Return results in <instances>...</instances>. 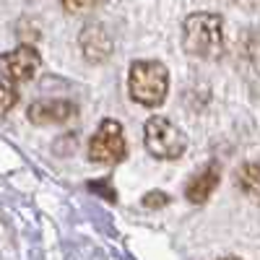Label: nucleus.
I'll return each mask as SVG.
<instances>
[{"mask_svg":"<svg viewBox=\"0 0 260 260\" xmlns=\"http://www.w3.org/2000/svg\"><path fill=\"white\" fill-rule=\"evenodd\" d=\"M127 89L138 104L159 107L169 91V71L159 60H136L127 73Z\"/></svg>","mask_w":260,"mask_h":260,"instance_id":"nucleus-2","label":"nucleus"},{"mask_svg":"<svg viewBox=\"0 0 260 260\" xmlns=\"http://www.w3.org/2000/svg\"><path fill=\"white\" fill-rule=\"evenodd\" d=\"M78 45H81L83 57L89 62H94V65L104 62L107 57L112 55V37L102 24H89L86 26L81 31V37H78Z\"/></svg>","mask_w":260,"mask_h":260,"instance_id":"nucleus-8","label":"nucleus"},{"mask_svg":"<svg viewBox=\"0 0 260 260\" xmlns=\"http://www.w3.org/2000/svg\"><path fill=\"white\" fill-rule=\"evenodd\" d=\"M96 6V0H62V8L71 11V13H81V11H89Z\"/></svg>","mask_w":260,"mask_h":260,"instance_id":"nucleus-12","label":"nucleus"},{"mask_svg":"<svg viewBox=\"0 0 260 260\" xmlns=\"http://www.w3.org/2000/svg\"><path fill=\"white\" fill-rule=\"evenodd\" d=\"M182 47L201 60H219L224 52V21L216 13H192L182 24Z\"/></svg>","mask_w":260,"mask_h":260,"instance_id":"nucleus-1","label":"nucleus"},{"mask_svg":"<svg viewBox=\"0 0 260 260\" xmlns=\"http://www.w3.org/2000/svg\"><path fill=\"white\" fill-rule=\"evenodd\" d=\"M16 102H18V91L13 89V83L0 81V117H3L6 112H11Z\"/></svg>","mask_w":260,"mask_h":260,"instance_id":"nucleus-10","label":"nucleus"},{"mask_svg":"<svg viewBox=\"0 0 260 260\" xmlns=\"http://www.w3.org/2000/svg\"><path fill=\"white\" fill-rule=\"evenodd\" d=\"M237 187H240L250 201L260 203V161H247L237 169Z\"/></svg>","mask_w":260,"mask_h":260,"instance_id":"nucleus-9","label":"nucleus"},{"mask_svg":"<svg viewBox=\"0 0 260 260\" xmlns=\"http://www.w3.org/2000/svg\"><path fill=\"white\" fill-rule=\"evenodd\" d=\"M3 65H6V76L11 81H18V83H24V81H31L39 71V65H42V57L37 52V47L31 45H18L16 50H11L6 57H3Z\"/></svg>","mask_w":260,"mask_h":260,"instance_id":"nucleus-5","label":"nucleus"},{"mask_svg":"<svg viewBox=\"0 0 260 260\" xmlns=\"http://www.w3.org/2000/svg\"><path fill=\"white\" fill-rule=\"evenodd\" d=\"M167 203H169V195L161 192V190H154V192L143 195V208H164Z\"/></svg>","mask_w":260,"mask_h":260,"instance_id":"nucleus-11","label":"nucleus"},{"mask_svg":"<svg viewBox=\"0 0 260 260\" xmlns=\"http://www.w3.org/2000/svg\"><path fill=\"white\" fill-rule=\"evenodd\" d=\"M219 260H237V257H219Z\"/></svg>","mask_w":260,"mask_h":260,"instance_id":"nucleus-13","label":"nucleus"},{"mask_svg":"<svg viewBox=\"0 0 260 260\" xmlns=\"http://www.w3.org/2000/svg\"><path fill=\"white\" fill-rule=\"evenodd\" d=\"M219 180H221V167L219 161H208L206 167H201L195 175L187 180L185 185V198L195 206H201L211 198V192L219 187Z\"/></svg>","mask_w":260,"mask_h":260,"instance_id":"nucleus-7","label":"nucleus"},{"mask_svg":"<svg viewBox=\"0 0 260 260\" xmlns=\"http://www.w3.org/2000/svg\"><path fill=\"white\" fill-rule=\"evenodd\" d=\"M143 143L148 148L151 156L156 159H180L187 148V138L185 133L175 125L169 122L167 117H148L146 125H143Z\"/></svg>","mask_w":260,"mask_h":260,"instance_id":"nucleus-3","label":"nucleus"},{"mask_svg":"<svg viewBox=\"0 0 260 260\" xmlns=\"http://www.w3.org/2000/svg\"><path fill=\"white\" fill-rule=\"evenodd\" d=\"M127 156L125 136L117 120H102L89 141V159L96 164H117Z\"/></svg>","mask_w":260,"mask_h":260,"instance_id":"nucleus-4","label":"nucleus"},{"mask_svg":"<svg viewBox=\"0 0 260 260\" xmlns=\"http://www.w3.org/2000/svg\"><path fill=\"white\" fill-rule=\"evenodd\" d=\"M76 117V104L68 99H39L29 107V120L34 125H65Z\"/></svg>","mask_w":260,"mask_h":260,"instance_id":"nucleus-6","label":"nucleus"}]
</instances>
